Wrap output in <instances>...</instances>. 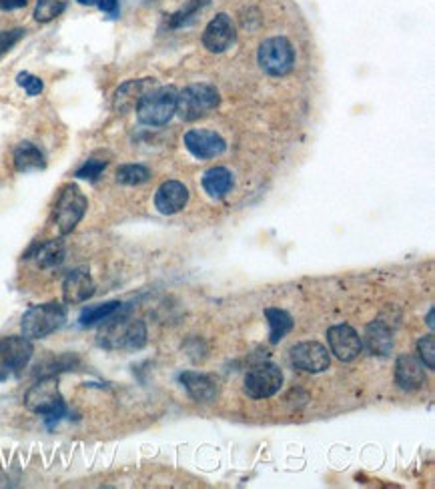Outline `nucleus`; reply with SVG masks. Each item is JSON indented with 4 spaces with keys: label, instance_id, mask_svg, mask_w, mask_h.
<instances>
[{
    "label": "nucleus",
    "instance_id": "obj_9",
    "mask_svg": "<svg viewBox=\"0 0 435 489\" xmlns=\"http://www.w3.org/2000/svg\"><path fill=\"white\" fill-rule=\"evenodd\" d=\"M283 385V373L273 363H261L253 367L245 377V393L253 399H267L275 395Z\"/></svg>",
    "mask_w": 435,
    "mask_h": 489
},
{
    "label": "nucleus",
    "instance_id": "obj_18",
    "mask_svg": "<svg viewBox=\"0 0 435 489\" xmlns=\"http://www.w3.org/2000/svg\"><path fill=\"white\" fill-rule=\"evenodd\" d=\"M181 383L185 385L187 393L199 403H208L219 395V387H217L215 379H211L205 373L185 371V373H181Z\"/></svg>",
    "mask_w": 435,
    "mask_h": 489
},
{
    "label": "nucleus",
    "instance_id": "obj_20",
    "mask_svg": "<svg viewBox=\"0 0 435 489\" xmlns=\"http://www.w3.org/2000/svg\"><path fill=\"white\" fill-rule=\"evenodd\" d=\"M15 167L20 172H33V170H42L46 167L44 154L33 143H20L15 151Z\"/></svg>",
    "mask_w": 435,
    "mask_h": 489
},
{
    "label": "nucleus",
    "instance_id": "obj_32",
    "mask_svg": "<svg viewBox=\"0 0 435 489\" xmlns=\"http://www.w3.org/2000/svg\"><path fill=\"white\" fill-rule=\"evenodd\" d=\"M96 4L107 15H113V17L118 15V0H96Z\"/></svg>",
    "mask_w": 435,
    "mask_h": 489
},
{
    "label": "nucleus",
    "instance_id": "obj_22",
    "mask_svg": "<svg viewBox=\"0 0 435 489\" xmlns=\"http://www.w3.org/2000/svg\"><path fill=\"white\" fill-rule=\"evenodd\" d=\"M62 259H64V243L60 239L40 243L35 249V261L40 269H53L62 263Z\"/></svg>",
    "mask_w": 435,
    "mask_h": 489
},
{
    "label": "nucleus",
    "instance_id": "obj_34",
    "mask_svg": "<svg viewBox=\"0 0 435 489\" xmlns=\"http://www.w3.org/2000/svg\"><path fill=\"white\" fill-rule=\"evenodd\" d=\"M427 325L434 329V309H432V311H429V315H427Z\"/></svg>",
    "mask_w": 435,
    "mask_h": 489
},
{
    "label": "nucleus",
    "instance_id": "obj_11",
    "mask_svg": "<svg viewBox=\"0 0 435 489\" xmlns=\"http://www.w3.org/2000/svg\"><path fill=\"white\" fill-rule=\"evenodd\" d=\"M327 339H329L331 353H335V357L341 361H353V359L359 357L363 343L353 327L335 325L327 331Z\"/></svg>",
    "mask_w": 435,
    "mask_h": 489
},
{
    "label": "nucleus",
    "instance_id": "obj_13",
    "mask_svg": "<svg viewBox=\"0 0 435 489\" xmlns=\"http://www.w3.org/2000/svg\"><path fill=\"white\" fill-rule=\"evenodd\" d=\"M235 42V26L227 15H217L203 33V44L211 53H225Z\"/></svg>",
    "mask_w": 435,
    "mask_h": 489
},
{
    "label": "nucleus",
    "instance_id": "obj_2",
    "mask_svg": "<svg viewBox=\"0 0 435 489\" xmlns=\"http://www.w3.org/2000/svg\"><path fill=\"white\" fill-rule=\"evenodd\" d=\"M24 405L33 414L44 415L48 419V423L58 421L60 417L66 415V405H64V399L60 395L57 379L51 375L40 377L37 383L26 391Z\"/></svg>",
    "mask_w": 435,
    "mask_h": 489
},
{
    "label": "nucleus",
    "instance_id": "obj_16",
    "mask_svg": "<svg viewBox=\"0 0 435 489\" xmlns=\"http://www.w3.org/2000/svg\"><path fill=\"white\" fill-rule=\"evenodd\" d=\"M152 87H154V80H152V78H143V80H129V82H125V85L116 91V94H114V111L118 114H127L129 111L136 109V105L141 103V98L149 93Z\"/></svg>",
    "mask_w": 435,
    "mask_h": 489
},
{
    "label": "nucleus",
    "instance_id": "obj_12",
    "mask_svg": "<svg viewBox=\"0 0 435 489\" xmlns=\"http://www.w3.org/2000/svg\"><path fill=\"white\" fill-rule=\"evenodd\" d=\"M185 147L197 159H215L219 154H223L227 149V143L221 134L213 131H189L185 134Z\"/></svg>",
    "mask_w": 435,
    "mask_h": 489
},
{
    "label": "nucleus",
    "instance_id": "obj_4",
    "mask_svg": "<svg viewBox=\"0 0 435 489\" xmlns=\"http://www.w3.org/2000/svg\"><path fill=\"white\" fill-rule=\"evenodd\" d=\"M177 89L175 87H159L151 89L136 105V116L143 125L159 127L172 118L177 111Z\"/></svg>",
    "mask_w": 435,
    "mask_h": 489
},
{
    "label": "nucleus",
    "instance_id": "obj_30",
    "mask_svg": "<svg viewBox=\"0 0 435 489\" xmlns=\"http://www.w3.org/2000/svg\"><path fill=\"white\" fill-rule=\"evenodd\" d=\"M22 37H24V28L0 30V57H2L4 53H8Z\"/></svg>",
    "mask_w": 435,
    "mask_h": 489
},
{
    "label": "nucleus",
    "instance_id": "obj_15",
    "mask_svg": "<svg viewBox=\"0 0 435 489\" xmlns=\"http://www.w3.org/2000/svg\"><path fill=\"white\" fill-rule=\"evenodd\" d=\"M187 203H189V190L179 181L163 183L154 197V205L159 208V213H163V215H175V213L183 211Z\"/></svg>",
    "mask_w": 435,
    "mask_h": 489
},
{
    "label": "nucleus",
    "instance_id": "obj_33",
    "mask_svg": "<svg viewBox=\"0 0 435 489\" xmlns=\"http://www.w3.org/2000/svg\"><path fill=\"white\" fill-rule=\"evenodd\" d=\"M28 0H0V10H17L26 6Z\"/></svg>",
    "mask_w": 435,
    "mask_h": 489
},
{
    "label": "nucleus",
    "instance_id": "obj_29",
    "mask_svg": "<svg viewBox=\"0 0 435 489\" xmlns=\"http://www.w3.org/2000/svg\"><path fill=\"white\" fill-rule=\"evenodd\" d=\"M107 169V161H98V159H89L80 169L76 170L75 177L78 179H85V181H96L103 170Z\"/></svg>",
    "mask_w": 435,
    "mask_h": 489
},
{
    "label": "nucleus",
    "instance_id": "obj_6",
    "mask_svg": "<svg viewBox=\"0 0 435 489\" xmlns=\"http://www.w3.org/2000/svg\"><path fill=\"white\" fill-rule=\"evenodd\" d=\"M87 207H89V201L76 185L62 187L57 199V205H55V215H53L55 225L58 226L60 235H69V233L75 231V226L85 217Z\"/></svg>",
    "mask_w": 435,
    "mask_h": 489
},
{
    "label": "nucleus",
    "instance_id": "obj_21",
    "mask_svg": "<svg viewBox=\"0 0 435 489\" xmlns=\"http://www.w3.org/2000/svg\"><path fill=\"white\" fill-rule=\"evenodd\" d=\"M203 187L213 199H223L233 187V175L225 167H213L203 177Z\"/></svg>",
    "mask_w": 435,
    "mask_h": 489
},
{
    "label": "nucleus",
    "instance_id": "obj_8",
    "mask_svg": "<svg viewBox=\"0 0 435 489\" xmlns=\"http://www.w3.org/2000/svg\"><path fill=\"white\" fill-rule=\"evenodd\" d=\"M33 357V343L24 335L0 339V379L20 373Z\"/></svg>",
    "mask_w": 435,
    "mask_h": 489
},
{
    "label": "nucleus",
    "instance_id": "obj_7",
    "mask_svg": "<svg viewBox=\"0 0 435 489\" xmlns=\"http://www.w3.org/2000/svg\"><path fill=\"white\" fill-rule=\"evenodd\" d=\"M257 58H259V64H261V69L265 71L267 75L281 76L287 75L293 69L295 53H293V46L287 38L275 37L267 38L265 42L259 46Z\"/></svg>",
    "mask_w": 435,
    "mask_h": 489
},
{
    "label": "nucleus",
    "instance_id": "obj_5",
    "mask_svg": "<svg viewBox=\"0 0 435 489\" xmlns=\"http://www.w3.org/2000/svg\"><path fill=\"white\" fill-rule=\"evenodd\" d=\"M221 103L219 91L211 85H190L177 94V111L183 121H199Z\"/></svg>",
    "mask_w": 435,
    "mask_h": 489
},
{
    "label": "nucleus",
    "instance_id": "obj_14",
    "mask_svg": "<svg viewBox=\"0 0 435 489\" xmlns=\"http://www.w3.org/2000/svg\"><path fill=\"white\" fill-rule=\"evenodd\" d=\"M95 295V281L87 269H75L62 283V297L71 305L89 301Z\"/></svg>",
    "mask_w": 435,
    "mask_h": 489
},
{
    "label": "nucleus",
    "instance_id": "obj_17",
    "mask_svg": "<svg viewBox=\"0 0 435 489\" xmlns=\"http://www.w3.org/2000/svg\"><path fill=\"white\" fill-rule=\"evenodd\" d=\"M396 383L405 391H417L425 383L423 365L411 355H401L396 363Z\"/></svg>",
    "mask_w": 435,
    "mask_h": 489
},
{
    "label": "nucleus",
    "instance_id": "obj_27",
    "mask_svg": "<svg viewBox=\"0 0 435 489\" xmlns=\"http://www.w3.org/2000/svg\"><path fill=\"white\" fill-rule=\"evenodd\" d=\"M208 0H190L189 4L183 8V10H179V12H175V15H170L169 17V26L170 28H177V26H183V24H187L203 6H207Z\"/></svg>",
    "mask_w": 435,
    "mask_h": 489
},
{
    "label": "nucleus",
    "instance_id": "obj_3",
    "mask_svg": "<svg viewBox=\"0 0 435 489\" xmlns=\"http://www.w3.org/2000/svg\"><path fill=\"white\" fill-rule=\"evenodd\" d=\"M66 321V309L64 305L57 301L42 303L30 307L22 315V335L26 339H44L51 333L58 331Z\"/></svg>",
    "mask_w": 435,
    "mask_h": 489
},
{
    "label": "nucleus",
    "instance_id": "obj_28",
    "mask_svg": "<svg viewBox=\"0 0 435 489\" xmlns=\"http://www.w3.org/2000/svg\"><path fill=\"white\" fill-rule=\"evenodd\" d=\"M417 351H419V357L423 361V365L427 369H435V337L434 335H425V337L419 339L417 343Z\"/></svg>",
    "mask_w": 435,
    "mask_h": 489
},
{
    "label": "nucleus",
    "instance_id": "obj_24",
    "mask_svg": "<svg viewBox=\"0 0 435 489\" xmlns=\"http://www.w3.org/2000/svg\"><path fill=\"white\" fill-rule=\"evenodd\" d=\"M123 303L121 301H109L103 303V305H96V307H89L80 313L78 323L82 327H93L96 323H105L109 317H113L116 311H121Z\"/></svg>",
    "mask_w": 435,
    "mask_h": 489
},
{
    "label": "nucleus",
    "instance_id": "obj_19",
    "mask_svg": "<svg viewBox=\"0 0 435 489\" xmlns=\"http://www.w3.org/2000/svg\"><path fill=\"white\" fill-rule=\"evenodd\" d=\"M365 347L373 353V355H389L393 349V337L389 333V329L381 323L373 321L367 331H365Z\"/></svg>",
    "mask_w": 435,
    "mask_h": 489
},
{
    "label": "nucleus",
    "instance_id": "obj_31",
    "mask_svg": "<svg viewBox=\"0 0 435 489\" xmlns=\"http://www.w3.org/2000/svg\"><path fill=\"white\" fill-rule=\"evenodd\" d=\"M17 82H19V87H22V89L26 91V94H30V96H37V94L42 93V80H40L38 76L28 75V73H20V75L17 76Z\"/></svg>",
    "mask_w": 435,
    "mask_h": 489
},
{
    "label": "nucleus",
    "instance_id": "obj_23",
    "mask_svg": "<svg viewBox=\"0 0 435 489\" xmlns=\"http://www.w3.org/2000/svg\"><path fill=\"white\" fill-rule=\"evenodd\" d=\"M265 317L269 321V327H271V343H279L281 339L293 329V319L291 315L283 311V309H273L269 307L265 309Z\"/></svg>",
    "mask_w": 435,
    "mask_h": 489
},
{
    "label": "nucleus",
    "instance_id": "obj_25",
    "mask_svg": "<svg viewBox=\"0 0 435 489\" xmlns=\"http://www.w3.org/2000/svg\"><path fill=\"white\" fill-rule=\"evenodd\" d=\"M151 179V170L143 165H123L121 169L116 170V181L121 185H129V187H134V185H143Z\"/></svg>",
    "mask_w": 435,
    "mask_h": 489
},
{
    "label": "nucleus",
    "instance_id": "obj_26",
    "mask_svg": "<svg viewBox=\"0 0 435 489\" xmlns=\"http://www.w3.org/2000/svg\"><path fill=\"white\" fill-rule=\"evenodd\" d=\"M69 0H38L37 8H35V19L38 22H51L58 15H62V10L66 8Z\"/></svg>",
    "mask_w": 435,
    "mask_h": 489
},
{
    "label": "nucleus",
    "instance_id": "obj_10",
    "mask_svg": "<svg viewBox=\"0 0 435 489\" xmlns=\"http://www.w3.org/2000/svg\"><path fill=\"white\" fill-rule=\"evenodd\" d=\"M289 359L293 363V367L309 371V373H321L329 367L331 357L329 351L317 341H303L291 347Z\"/></svg>",
    "mask_w": 435,
    "mask_h": 489
},
{
    "label": "nucleus",
    "instance_id": "obj_35",
    "mask_svg": "<svg viewBox=\"0 0 435 489\" xmlns=\"http://www.w3.org/2000/svg\"><path fill=\"white\" fill-rule=\"evenodd\" d=\"M80 4H95L96 0H78Z\"/></svg>",
    "mask_w": 435,
    "mask_h": 489
},
{
    "label": "nucleus",
    "instance_id": "obj_1",
    "mask_svg": "<svg viewBox=\"0 0 435 489\" xmlns=\"http://www.w3.org/2000/svg\"><path fill=\"white\" fill-rule=\"evenodd\" d=\"M96 343L105 349H141L147 343V327L141 319H131L127 315L109 317L100 327Z\"/></svg>",
    "mask_w": 435,
    "mask_h": 489
}]
</instances>
